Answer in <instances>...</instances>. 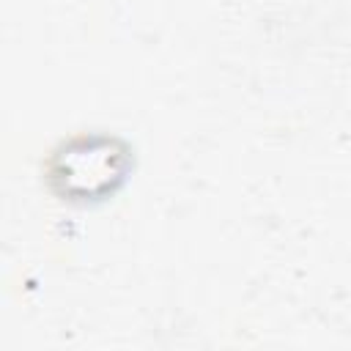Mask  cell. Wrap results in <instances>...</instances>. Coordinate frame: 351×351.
Masks as SVG:
<instances>
[{
	"label": "cell",
	"mask_w": 351,
	"mask_h": 351,
	"mask_svg": "<svg viewBox=\"0 0 351 351\" xmlns=\"http://www.w3.org/2000/svg\"><path fill=\"white\" fill-rule=\"evenodd\" d=\"M126 173V151L112 137H74L52 156L49 178L69 197H99L112 192Z\"/></svg>",
	"instance_id": "obj_1"
}]
</instances>
